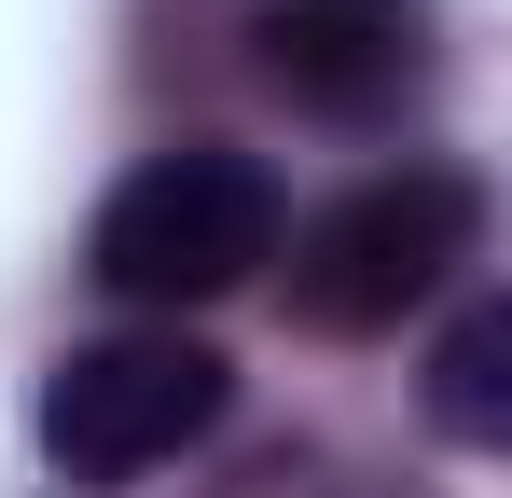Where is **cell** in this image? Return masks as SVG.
Here are the masks:
<instances>
[{
  "label": "cell",
  "mask_w": 512,
  "mask_h": 498,
  "mask_svg": "<svg viewBox=\"0 0 512 498\" xmlns=\"http://www.w3.org/2000/svg\"><path fill=\"white\" fill-rule=\"evenodd\" d=\"M485 263V180L471 166H374L360 194H333L291 236V319L305 332H402L429 291H457Z\"/></svg>",
  "instance_id": "1"
},
{
  "label": "cell",
  "mask_w": 512,
  "mask_h": 498,
  "mask_svg": "<svg viewBox=\"0 0 512 498\" xmlns=\"http://www.w3.org/2000/svg\"><path fill=\"white\" fill-rule=\"evenodd\" d=\"M263 263H277V180L250 153H222V139H180V153L125 166L111 208H97V236H84V277L111 305H153V319L222 305Z\"/></svg>",
  "instance_id": "2"
},
{
  "label": "cell",
  "mask_w": 512,
  "mask_h": 498,
  "mask_svg": "<svg viewBox=\"0 0 512 498\" xmlns=\"http://www.w3.org/2000/svg\"><path fill=\"white\" fill-rule=\"evenodd\" d=\"M222 402H236L222 346H194L180 319L97 332V346H70V360L42 374V457L84 471V485H139V471H167L180 443H208Z\"/></svg>",
  "instance_id": "3"
},
{
  "label": "cell",
  "mask_w": 512,
  "mask_h": 498,
  "mask_svg": "<svg viewBox=\"0 0 512 498\" xmlns=\"http://www.w3.org/2000/svg\"><path fill=\"white\" fill-rule=\"evenodd\" d=\"M263 83L319 125H388L443 70V0H250Z\"/></svg>",
  "instance_id": "4"
},
{
  "label": "cell",
  "mask_w": 512,
  "mask_h": 498,
  "mask_svg": "<svg viewBox=\"0 0 512 498\" xmlns=\"http://www.w3.org/2000/svg\"><path fill=\"white\" fill-rule=\"evenodd\" d=\"M429 429H443V443H499L512 429V319L499 305H471V319L443 332V360H429Z\"/></svg>",
  "instance_id": "5"
},
{
  "label": "cell",
  "mask_w": 512,
  "mask_h": 498,
  "mask_svg": "<svg viewBox=\"0 0 512 498\" xmlns=\"http://www.w3.org/2000/svg\"><path fill=\"white\" fill-rule=\"evenodd\" d=\"M222 498H416L402 471H360V457H263V471H236Z\"/></svg>",
  "instance_id": "6"
}]
</instances>
